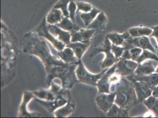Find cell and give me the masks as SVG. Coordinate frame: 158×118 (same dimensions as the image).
Segmentation results:
<instances>
[{
	"label": "cell",
	"mask_w": 158,
	"mask_h": 118,
	"mask_svg": "<svg viewBox=\"0 0 158 118\" xmlns=\"http://www.w3.org/2000/svg\"><path fill=\"white\" fill-rule=\"evenodd\" d=\"M77 7L76 4V2L74 1V0H71L68 6V11L69 13V18L75 24H76V15L77 14Z\"/></svg>",
	"instance_id": "cell-33"
},
{
	"label": "cell",
	"mask_w": 158,
	"mask_h": 118,
	"mask_svg": "<svg viewBox=\"0 0 158 118\" xmlns=\"http://www.w3.org/2000/svg\"><path fill=\"white\" fill-rule=\"evenodd\" d=\"M112 50L116 58L118 60L122 56L125 49L123 46H116L114 44H112Z\"/></svg>",
	"instance_id": "cell-35"
},
{
	"label": "cell",
	"mask_w": 158,
	"mask_h": 118,
	"mask_svg": "<svg viewBox=\"0 0 158 118\" xmlns=\"http://www.w3.org/2000/svg\"><path fill=\"white\" fill-rule=\"evenodd\" d=\"M116 71V64L115 63L113 66L109 67L105 73L102 75V76L99 79L98 82L97 87L98 89V94L106 93H110V88H111V83L110 82V76L112 73Z\"/></svg>",
	"instance_id": "cell-11"
},
{
	"label": "cell",
	"mask_w": 158,
	"mask_h": 118,
	"mask_svg": "<svg viewBox=\"0 0 158 118\" xmlns=\"http://www.w3.org/2000/svg\"><path fill=\"white\" fill-rule=\"evenodd\" d=\"M106 116L107 117H129V110L122 108L116 103H114L109 111L106 113Z\"/></svg>",
	"instance_id": "cell-24"
},
{
	"label": "cell",
	"mask_w": 158,
	"mask_h": 118,
	"mask_svg": "<svg viewBox=\"0 0 158 118\" xmlns=\"http://www.w3.org/2000/svg\"><path fill=\"white\" fill-rule=\"evenodd\" d=\"M112 43L110 40L106 36L105 40L103 44L101 47L96 48L93 52L92 57L96 55L100 52L104 53L105 54V57L103 60L101 67L102 69H105L110 67L111 66L114 65L117 61L118 59L114 56L112 50Z\"/></svg>",
	"instance_id": "cell-5"
},
{
	"label": "cell",
	"mask_w": 158,
	"mask_h": 118,
	"mask_svg": "<svg viewBox=\"0 0 158 118\" xmlns=\"http://www.w3.org/2000/svg\"><path fill=\"white\" fill-rule=\"evenodd\" d=\"M143 103L148 107L149 110L158 117V98L153 96H151L143 102Z\"/></svg>",
	"instance_id": "cell-29"
},
{
	"label": "cell",
	"mask_w": 158,
	"mask_h": 118,
	"mask_svg": "<svg viewBox=\"0 0 158 118\" xmlns=\"http://www.w3.org/2000/svg\"><path fill=\"white\" fill-rule=\"evenodd\" d=\"M64 17L61 10L53 8L47 15V23L50 25H56L61 21Z\"/></svg>",
	"instance_id": "cell-22"
},
{
	"label": "cell",
	"mask_w": 158,
	"mask_h": 118,
	"mask_svg": "<svg viewBox=\"0 0 158 118\" xmlns=\"http://www.w3.org/2000/svg\"><path fill=\"white\" fill-rule=\"evenodd\" d=\"M76 4L77 7V14L80 11H81V13H88L93 8L90 4L83 1H76Z\"/></svg>",
	"instance_id": "cell-34"
},
{
	"label": "cell",
	"mask_w": 158,
	"mask_h": 118,
	"mask_svg": "<svg viewBox=\"0 0 158 118\" xmlns=\"http://www.w3.org/2000/svg\"><path fill=\"white\" fill-rule=\"evenodd\" d=\"M152 28L153 30V32L152 33L151 35L150 36V37H152L155 38V39L158 44V26L152 27Z\"/></svg>",
	"instance_id": "cell-36"
},
{
	"label": "cell",
	"mask_w": 158,
	"mask_h": 118,
	"mask_svg": "<svg viewBox=\"0 0 158 118\" xmlns=\"http://www.w3.org/2000/svg\"><path fill=\"white\" fill-rule=\"evenodd\" d=\"M122 46L125 50H129L133 47H139L142 49L151 50L153 53L157 52V50L152 46L148 36L133 38L130 35L126 39Z\"/></svg>",
	"instance_id": "cell-7"
},
{
	"label": "cell",
	"mask_w": 158,
	"mask_h": 118,
	"mask_svg": "<svg viewBox=\"0 0 158 118\" xmlns=\"http://www.w3.org/2000/svg\"><path fill=\"white\" fill-rule=\"evenodd\" d=\"M23 50L25 53L37 57L44 65L46 73L50 72L54 66L65 64L60 58L53 56L45 40L40 39L37 33L33 31L24 35Z\"/></svg>",
	"instance_id": "cell-1"
},
{
	"label": "cell",
	"mask_w": 158,
	"mask_h": 118,
	"mask_svg": "<svg viewBox=\"0 0 158 118\" xmlns=\"http://www.w3.org/2000/svg\"><path fill=\"white\" fill-rule=\"evenodd\" d=\"M94 29L80 28L79 31L71 33V42H81L83 43H90V41L96 33Z\"/></svg>",
	"instance_id": "cell-14"
},
{
	"label": "cell",
	"mask_w": 158,
	"mask_h": 118,
	"mask_svg": "<svg viewBox=\"0 0 158 118\" xmlns=\"http://www.w3.org/2000/svg\"><path fill=\"white\" fill-rule=\"evenodd\" d=\"M100 13H101L100 10L93 7L90 11L88 13H81L80 14V18L83 21L86 28L92 23L93 20L96 18Z\"/></svg>",
	"instance_id": "cell-26"
},
{
	"label": "cell",
	"mask_w": 158,
	"mask_h": 118,
	"mask_svg": "<svg viewBox=\"0 0 158 118\" xmlns=\"http://www.w3.org/2000/svg\"><path fill=\"white\" fill-rule=\"evenodd\" d=\"M107 21L108 20L105 14L104 13V12L101 11V13L98 15L96 18L86 28L94 29L96 31H100L105 28Z\"/></svg>",
	"instance_id": "cell-20"
},
{
	"label": "cell",
	"mask_w": 158,
	"mask_h": 118,
	"mask_svg": "<svg viewBox=\"0 0 158 118\" xmlns=\"http://www.w3.org/2000/svg\"><path fill=\"white\" fill-rule=\"evenodd\" d=\"M77 64H67L62 66H55L47 73L46 83L50 86L51 82L55 78H58L61 82L62 87L70 90L76 83H79L76 74Z\"/></svg>",
	"instance_id": "cell-2"
},
{
	"label": "cell",
	"mask_w": 158,
	"mask_h": 118,
	"mask_svg": "<svg viewBox=\"0 0 158 118\" xmlns=\"http://www.w3.org/2000/svg\"><path fill=\"white\" fill-rule=\"evenodd\" d=\"M33 93L36 98L47 101L53 100L57 97V96L54 93H53L50 89H40L33 92Z\"/></svg>",
	"instance_id": "cell-30"
},
{
	"label": "cell",
	"mask_w": 158,
	"mask_h": 118,
	"mask_svg": "<svg viewBox=\"0 0 158 118\" xmlns=\"http://www.w3.org/2000/svg\"><path fill=\"white\" fill-rule=\"evenodd\" d=\"M108 69H103L101 72L98 74H93L87 70L81 60H79L76 69V74L79 82L96 87L99 79Z\"/></svg>",
	"instance_id": "cell-4"
},
{
	"label": "cell",
	"mask_w": 158,
	"mask_h": 118,
	"mask_svg": "<svg viewBox=\"0 0 158 118\" xmlns=\"http://www.w3.org/2000/svg\"><path fill=\"white\" fill-rule=\"evenodd\" d=\"M130 36V34L127 31L125 33L119 34L118 33H108L106 37L110 40L112 44L116 46H122L126 39Z\"/></svg>",
	"instance_id": "cell-25"
},
{
	"label": "cell",
	"mask_w": 158,
	"mask_h": 118,
	"mask_svg": "<svg viewBox=\"0 0 158 118\" xmlns=\"http://www.w3.org/2000/svg\"><path fill=\"white\" fill-rule=\"evenodd\" d=\"M35 101L40 105H42L49 113H52L60 107L67 104L70 100L64 96L59 95L56 98L52 101L44 100L40 99H35Z\"/></svg>",
	"instance_id": "cell-9"
},
{
	"label": "cell",
	"mask_w": 158,
	"mask_h": 118,
	"mask_svg": "<svg viewBox=\"0 0 158 118\" xmlns=\"http://www.w3.org/2000/svg\"><path fill=\"white\" fill-rule=\"evenodd\" d=\"M114 103L126 109H131L138 103L133 82L122 76L116 87Z\"/></svg>",
	"instance_id": "cell-3"
},
{
	"label": "cell",
	"mask_w": 158,
	"mask_h": 118,
	"mask_svg": "<svg viewBox=\"0 0 158 118\" xmlns=\"http://www.w3.org/2000/svg\"><path fill=\"white\" fill-rule=\"evenodd\" d=\"M127 32L132 37H140L143 36H150L153 32L152 28L146 27H135L129 28Z\"/></svg>",
	"instance_id": "cell-23"
},
{
	"label": "cell",
	"mask_w": 158,
	"mask_h": 118,
	"mask_svg": "<svg viewBox=\"0 0 158 118\" xmlns=\"http://www.w3.org/2000/svg\"><path fill=\"white\" fill-rule=\"evenodd\" d=\"M115 98L116 92L110 93H100L96 98V103L99 109L106 113L114 103Z\"/></svg>",
	"instance_id": "cell-10"
},
{
	"label": "cell",
	"mask_w": 158,
	"mask_h": 118,
	"mask_svg": "<svg viewBox=\"0 0 158 118\" xmlns=\"http://www.w3.org/2000/svg\"><path fill=\"white\" fill-rule=\"evenodd\" d=\"M48 28L49 32L52 33L56 38H57L60 41L63 42L66 45H67L71 43V32L63 30L57 25L48 24Z\"/></svg>",
	"instance_id": "cell-16"
},
{
	"label": "cell",
	"mask_w": 158,
	"mask_h": 118,
	"mask_svg": "<svg viewBox=\"0 0 158 118\" xmlns=\"http://www.w3.org/2000/svg\"><path fill=\"white\" fill-rule=\"evenodd\" d=\"M155 72L158 73V66L156 67V70H155Z\"/></svg>",
	"instance_id": "cell-38"
},
{
	"label": "cell",
	"mask_w": 158,
	"mask_h": 118,
	"mask_svg": "<svg viewBox=\"0 0 158 118\" xmlns=\"http://www.w3.org/2000/svg\"><path fill=\"white\" fill-rule=\"evenodd\" d=\"M155 69L152 65V60H147L141 63H139L138 66L134 73L138 76H143L155 72Z\"/></svg>",
	"instance_id": "cell-18"
},
{
	"label": "cell",
	"mask_w": 158,
	"mask_h": 118,
	"mask_svg": "<svg viewBox=\"0 0 158 118\" xmlns=\"http://www.w3.org/2000/svg\"><path fill=\"white\" fill-rule=\"evenodd\" d=\"M137 95L139 103L143 102L152 95L153 89L147 83L139 81L132 82Z\"/></svg>",
	"instance_id": "cell-13"
},
{
	"label": "cell",
	"mask_w": 158,
	"mask_h": 118,
	"mask_svg": "<svg viewBox=\"0 0 158 118\" xmlns=\"http://www.w3.org/2000/svg\"><path fill=\"white\" fill-rule=\"evenodd\" d=\"M126 78L131 82L139 81L145 82L148 85L150 86L153 89L156 86L158 85V73L156 72L143 76H138L133 73L132 75H130Z\"/></svg>",
	"instance_id": "cell-15"
},
{
	"label": "cell",
	"mask_w": 158,
	"mask_h": 118,
	"mask_svg": "<svg viewBox=\"0 0 158 118\" xmlns=\"http://www.w3.org/2000/svg\"><path fill=\"white\" fill-rule=\"evenodd\" d=\"M147 60H152L158 61V56L155 53L152 52L151 50L143 49V52L139 57L137 62L138 63H141Z\"/></svg>",
	"instance_id": "cell-31"
},
{
	"label": "cell",
	"mask_w": 158,
	"mask_h": 118,
	"mask_svg": "<svg viewBox=\"0 0 158 118\" xmlns=\"http://www.w3.org/2000/svg\"><path fill=\"white\" fill-rule=\"evenodd\" d=\"M116 64V72L123 77H127L133 74L139 65L137 61L123 58L118 59Z\"/></svg>",
	"instance_id": "cell-8"
},
{
	"label": "cell",
	"mask_w": 158,
	"mask_h": 118,
	"mask_svg": "<svg viewBox=\"0 0 158 118\" xmlns=\"http://www.w3.org/2000/svg\"><path fill=\"white\" fill-rule=\"evenodd\" d=\"M143 49L139 47H133L129 50H125L120 58L132 60L137 61L141 54L143 52Z\"/></svg>",
	"instance_id": "cell-28"
},
{
	"label": "cell",
	"mask_w": 158,
	"mask_h": 118,
	"mask_svg": "<svg viewBox=\"0 0 158 118\" xmlns=\"http://www.w3.org/2000/svg\"><path fill=\"white\" fill-rule=\"evenodd\" d=\"M75 111V105L70 101L68 103L56 110L54 115L56 118H66L69 116Z\"/></svg>",
	"instance_id": "cell-21"
},
{
	"label": "cell",
	"mask_w": 158,
	"mask_h": 118,
	"mask_svg": "<svg viewBox=\"0 0 158 118\" xmlns=\"http://www.w3.org/2000/svg\"><path fill=\"white\" fill-rule=\"evenodd\" d=\"M71 0H59L53 8L60 9L61 10L63 15L66 17H69V13L68 11V6Z\"/></svg>",
	"instance_id": "cell-32"
},
{
	"label": "cell",
	"mask_w": 158,
	"mask_h": 118,
	"mask_svg": "<svg viewBox=\"0 0 158 118\" xmlns=\"http://www.w3.org/2000/svg\"><path fill=\"white\" fill-rule=\"evenodd\" d=\"M46 18H44L39 25L33 30V32L37 33L40 37L44 38L48 40L57 51L60 52L63 50L66 47V44L56 38L49 32L48 26H46Z\"/></svg>",
	"instance_id": "cell-6"
},
{
	"label": "cell",
	"mask_w": 158,
	"mask_h": 118,
	"mask_svg": "<svg viewBox=\"0 0 158 118\" xmlns=\"http://www.w3.org/2000/svg\"><path fill=\"white\" fill-rule=\"evenodd\" d=\"M91 43H83L81 42H71L67 47L71 48L79 60H81Z\"/></svg>",
	"instance_id": "cell-19"
},
{
	"label": "cell",
	"mask_w": 158,
	"mask_h": 118,
	"mask_svg": "<svg viewBox=\"0 0 158 118\" xmlns=\"http://www.w3.org/2000/svg\"><path fill=\"white\" fill-rule=\"evenodd\" d=\"M35 96L33 92L25 91L23 94L22 101L20 106L19 117H39L41 115L37 113H30L27 110L28 103Z\"/></svg>",
	"instance_id": "cell-12"
},
{
	"label": "cell",
	"mask_w": 158,
	"mask_h": 118,
	"mask_svg": "<svg viewBox=\"0 0 158 118\" xmlns=\"http://www.w3.org/2000/svg\"><path fill=\"white\" fill-rule=\"evenodd\" d=\"M152 96L158 98V85L156 86L153 89L152 92Z\"/></svg>",
	"instance_id": "cell-37"
},
{
	"label": "cell",
	"mask_w": 158,
	"mask_h": 118,
	"mask_svg": "<svg viewBox=\"0 0 158 118\" xmlns=\"http://www.w3.org/2000/svg\"><path fill=\"white\" fill-rule=\"evenodd\" d=\"M56 25L63 30L70 32L71 33L73 32L79 31L80 29V28L76 24L74 23L69 17H64L61 21Z\"/></svg>",
	"instance_id": "cell-27"
},
{
	"label": "cell",
	"mask_w": 158,
	"mask_h": 118,
	"mask_svg": "<svg viewBox=\"0 0 158 118\" xmlns=\"http://www.w3.org/2000/svg\"><path fill=\"white\" fill-rule=\"evenodd\" d=\"M57 54L60 59L67 64H77L79 62L73 50L69 47L66 46L63 50L58 52Z\"/></svg>",
	"instance_id": "cell-17"
}]
</instances>
